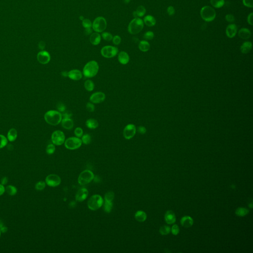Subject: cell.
I'll return each instance as SVG.
<instances>
[{"label": "cell", "instance_id": "1", "mask_svg": "<svg viewBox=\"0 0 253 253\" xmlns=\"http://www.w3.org/2000/svg\"><path fill=\"white\" fill-rule=\"evenodd\" d=\"M99 65L95 60H91L86 63L83 69V76L87 78L94 77L99 70Z\"/></svg>", "mask_w": 253, "mask_h": 253}, {"label": "cell", "instance_id": "2", "mask_svg": "<svg viewBox=\"0 0 253 253\" xmlns=\"http://www.w3.org/2000/svg\"><path fill=\"white\" fill-rule=\"evenodd\" d=\"M45 121L48 124L52 126L58 125L62 120V114L56 110H50L44 115Z\"/></svg>", "mask_w": 253, "mask_h": 253}, {"label": "cell", "instance_id": "3", "mask_svg": "<svg viewBox=\"0 0 253 253\" xmlns=\"http://www.w3.org/2000/svg\"><path fill=\"white\" fill-rule=\"evenodd\" d=\"M143 27V21L140 18H135L129 24L128 31L132 35H136L142 31Z\"/></svg>", "mask_w": 253, "mask_h": 253}, {"label": "cell", "instance_id": "4", "mask_svg": "<svg viewBox=\"0 0 253 253\" xmlns=\"http://www.w3.org/2000/svg\"><path fill=\"white\" fill-rule=\"evenodd\" d=\"M104 200L102 197L98 194L91 196L88 201V207L91 211L99 209L104 205Z\"/></svg>", "mask_w": 253, "mask_h": 253}, {"label": "cell", "instance_id": "5", "mask_svg": "<svg viewBox=\"0 0 253 253\" xmlns=\"http://www.w3.org/2000/svg\"><path fill=\"white\" fill-rule=\"evenodd\" d=\"M200 15L202 18L207 22L214 21L216 17V12L214 8L210 6H204L201 9Z\"/></svg>", "mask_w": 253, "mask_h": 253}, {"label": "cell", "instance_id": "6", "mask_svg": "<svg viewBox=\"0 0 253 253\" xmlns=\"http://www.w3.org/2000/svg\"><path fill=\"white\" fill-rule=\"evenodd\" d=\"M107 22L104 17H98L94 20L92 23V29L95 32L101 33L106 29Z\"/></svg>", "mask_w": 253, "mask_h": 253}, {"label": "cell", "instance_id": "7", "mask_svg": "<svg viewBox=\"0 0 253 253\" xmlns=\"http://www.w3.org/2000/svg\"><path fill=\"white\" fill-rule=\"evenodd\" d=\"M94 173L91 171L86 170L84 171L79 175L78 181L81 185H85L89 184L94 178Z\"/></svg>", "mask_w": 253, "mask_h": 253}, {"label": "cell", "instance_id": "8", "mask_svg": "<svg viewBox=\"0 0 253 253\" xmlns=\"http://www.w3.org/2000/svg\"><path fill=\"white\" fill-rule=\"evenodd\" d=\"M82 142L81 139L77 137H70L65 140L64 146L67 149L75 150L81 146Z\"/></svg>", "mask_w": 253, "mask_h": 253}, {"label": "cell", "instance_id": "9", "mask_svg": "<svg viewBox=\"0 0 253 253\" xmlns=\"http://www.w3.org/2000/svg\"><path fill=\"white\" fill-rule=\"evenodd\" d=\"M118 53V49L116 46H106L101 50V54L106 59H111L115 57Z\"/></svg>", "mask_w": 253, "mask_h": 253}, {"label": "cell", "instance_id": "10", "mask_svg": "<svg viewBox=\"0 0 253 253\" xmlns=\"http://www.w3.org/2000/svg\"><path fill=\"white\" fill-rule=\"evenodd\" d=\"M51 139L53 144L56 146H61L64 143L66 140V136L62 131L57 130L53 132V133H52Z\"/></svg>", "mask_w": 253, "mask_h": 253}, {"label": "cell", "instance_id": "11", "mask_svg": "<svg viewBox=\"0 0 253 253\" xmlns=\"http://www.w3.org/2000/svg\"><path fill=\"white\" fill-rule=\"evenodd\" d=\"M136 132V126L134 124H128L123 130V135L125 139L129 140L135 136Z\"/></svg>", "mask_w": 253, "mask_h": 253}, {"label": "cell", "instance_id": "12", "mask_svg": "<svg viewBox=\"0 0 253 253\" xmlns=\"http://www.w3.org/2000/svg\"><path fill=\"white\" fill-rule=\"evenodd\" d=\"M61 178L57 175H49L46 178V183L49 187H57L61 184Z\"/></svg>", "mask_w": 253, "mask_h": 253}, {"label": "cell", "instance_id": "13", "mask_svg": "<svg viewBox=\"0 0 253 253\" xmlns=\"http://www.w3.org/2000/svg\"><path fill=\"white\" fill-rule=\"evenodd\" d=\"M106 98L104 93L101 91H97L93 93L90 97V101L94 104H101L104 102Z\"/></svg>", "mask_w": 253, "mask_h": 253}, {"label": "cell", "instance_id": "14", "mask_svg": "<svg viewBox=\"0 0 253 253\" xmlns=\"http://www.w3.org/2000/svg\"><path fill=\"white\" fill-rule=\"evenodd\" d=\"M37 59L41 64H46L50 61V56L48 52L42 50L38 53Z\"/></svg>", "mask_w": 253, "mask_h": 253}, {"label": "cell", "instance_id": "15", "mask_svg": "<svg viewBox=\"0 0 253 253\" xmlns=\"http://www.w3.org/2000/svg\"><path fill=\"white\" fill-rule=\"evenodd\" d=\"M88 195V191L85 188H82L77 192L75 199L78 202H83L86 200Z\"/></svg>", "mask_w": 253, "mask_h": 253}, {"label": "cell", "instance_id": "16", "mask_svg": "<svg viewBox=\"0 0 253 253\" xmlns=\"http://www.w3.org/2000/svg\"><path fill=\"white\" fill-rule=\"evenodd\" d=\"M83 76V73L80 70L73 69L68 72V77L72 80H80Z\"/></svg>", "mask_w": 253, "mask_h": 253}, {"label": "cell", "instance_id": "17", "mask_svg": "<svg viewBox=\"0 0 253 253\" xmlns=\"http://www.w3.org/2000/svg\"><path fill=\"white\" fill-rule=\"evenodd\" d=\"M237 33V27L235 24H230L226 28V34L229 38H232Z\"/></svg>", "mask_w": 253, "mask_h": 253}, {"label": "cell", "instance_id": "18", "mask_svg": "<svg viewBox=\"0 0 253 253\" xmlns=\"http://www.w3.org/2000/svg\"><path fill=\"white\" fill-rule=\"evenodd\" d=\"M118 59L121 64L126 65L129 62V55H128V53L126 52L122 51L118 53Z\"/></svg>", "mask_w": 253, "mask_h": 253}, {"label": "cell", "instance_id": "19", "mask_svg": "<svg viewBox=\"0 0 253 253\" xmlns=\"http://www.w3.org/2000/svg\"><path fill=\"white\" fill-rule=\"evenodd\" d=\"M165 220L166 223L171 225L175 223L176 220V215L172 211H168L165 215Z\"/></svg>", "mask_w": 253, "mask_h": 253}, {"label": "cell", "instance_id": "20", "mask_svg": "<svg viewBox=\"0 0 253 253\" xmlns=\"http://www.w3.org/2000/svg\"><path fill=\"white\" fill-rule=\"evenodd\" d=\"M238 36L242 39L247 40L250 38L251 32L248 29L242 28L238 32Z\"/></svg>", "mask_w": 253, "mask_h": 253}, {"label": "cell", "instance_id": "21", "mask_svg": "<svg viewBox=\"0 0 253 253\" xmlns=\"http://www.w3.org/2000/svg\"><path fill=\"white\" fill-rule=\"evenodd\" d=\"M61 125L65 129L70 130L73 128L74 122L71 118H63L61 121Z\"/></svg>", "mask_w": 253, "mask_h": 253}, {"label": "cell", "instance_id": "22", "mask_svg": "<svg viewBox=\"0 0 253 253\" xmlns=\"http://www.w3.org/2000/svg\"><path fill=\"white\" fill-rule=\"evenodd\" d=\"M90 41L94 46L99 45L101 42V35L97 32L92 33L90 36Z\"/></svg>", "mask_w": 253, "mask_h": 253}, {"label": "cell", "instance_id": "23", "mask_svg": "<svg viewBox=\"0 0 253 253\" xmlns=\"http://www.w3.org/2000/svg\"><path fill=\"white\" fill-rule=\"evenodd\" d=\"M181 223L184 227L188 228L192 226L193 224V220L191 216H184L181 218Z\"/></svg>", "mask_w": 253, "mask_h": 253}, {"label": "cell", "instance_id": "24", "mask_svg": "<svg viewBox=\"0 0 253 253\" xmlns=\"http://www.w3.org/2000/svg\"><path fill=\"white\" fill-rule=\"evenodd\" d=\"M144 24L149 27H152L156 24V21L154 17L151 15H147L143 19Z\"/></svg>", "mask_w": 253, "mask_h": 253}, {"label": "cell", "instance_id": "25", "mask_svg": "<svg viewBox=\"0 0 253 253\" xmlns=\"http://www.w3.org/2000/svg\"><path fill=\"white\" fill-rule=\"evenodd\" d=\"M98 121L95 119L90 118L86 122V125L87 128L91 130H94L98 126Z\"/></svg>", "mask_w": 253, "mask_h": 253}, {"label": "cell", "instance_id": "26", "mask_svg": "<svg viewBox=\"0 0 253 253\" xmlns=\"http://www.w3.org/2000/svg\"><path fill=\"white\" fill-rule=\"evenodd\" d=\"M252 43L249 41L247 42H245L243 44H242L241 47H240V50H241V53H244V54H246L250 52L251 50H252Z\"/></svg>", "mask_w": 253, "mask_h": 253}, {"label": "cell", "instance_id": "27", "mask_svg": "<svg viewBox=\"0 0 253 253\" xmlns=\"http://www.w3.org/2000/svg\"><path fill=\"white\" fill-rule=\"evenodd\" d=\"M135 219L138 222H144L147 219V215L143 211H138L135 213Z\"/></svg>", "mask_w": 253, "mask_h": 253}, {"label": "cell", "instance_id": "28", "mask_svg": "<svg viewBox=\"0 0 253 253\" xmlns=\"http://www.w3.org/2000/svg\"><path fill=\"white\" fill-rule=\"evenodd\" d=\"M139 48L143 52H146L149 50L150 45L147 41L143 40L139 43Z\"/></svg>", "mask_w": 253, "mask_h": 253}, {"label": "cell", "instance_id": "29", "mask_svg": "<svg viewBox=\"0 0 253 253\" xmlns=\"http://www.w3.org/2000/svg\"><path fill=\"white\" fill-rule=\"evenodd\" d=\"M18 133L15 129L12 128L8 131V139L10 142H14L17 139Z\"/></svg>", "mask_w": 253, "mask_h": 253}, {"label": "cell", "instance_id": "30", "mask_svg": "<svg viewBox=\"0 0 253 253\" xmlns=\"http://www.w3.org/2000/svg\"><path fill=\"white\" fill-rule=\"evenodd\" d=\"M210 3L215 8H219L225 5V0H210Z\"/></svg>", "mask_w": 253, "mask_h": 253}, {"label": "cell", "instance_id": "31", "mask_svg": "<svg viewBox=\"0 0 253 253\" xmlns=\"http://www.w3.org/2000/svg\"><path fill=\"white\" fill-rule=\"evenodd\" d=\"M84 87L87 91H92L94 88V84L91 80H87L84 83Z\"/></svg>", "mask_w": 253, "mask_h": 253}, {"label": "cell", "instance_id": "32", "mask_svg": "<svg viewBox=\"0 0 253 253\" xmlns=\"http://www.w3.org/2000/svg\"><path fill=\"white\" fill-rule=\"evenodd\" d=\"M249 210L245 208L240 207L237 209L235 211V214L239 216H244L248 214Z\"/></svg>", "mask_w": 253, "mask_h": 253}, {"label": "cell", "instance_id": "33", "mask_svg": "<svg viewBox=\"0 0 253 253\" xmlns=\"http://www.w3.org/2000/svg\"><path fill=\"white\" fill-rule=\"evenodd\" d=\"M136 15L138 18H141L145 15L146 13V9L143 6H139L136 11Z\"/></svg>", "mask_w": 253, "mask_h": 253}, {"label": "cell", "instance_id": "34", "mask_svg": "<svg viewBox=\"0 0 253 253\" xmlns=\"http://www.w3.org/2000/svg\"><path fill=\"white\" fill-rule=\"evenodd\" d=\"M5 191H6L7 193H8V194L11 196H13L14 195L16 194L17 193V188L14 186L12 185H8V187H6Z\"/></svg>", "mask_w": 253, "mask_h": 253}, {"label": "cell", "instance_id": "35", "mask_svg": "<svg viewBox=\"0 0 253 253\" xmlns=\"http://www.w3.org/2000/svg\"><path fill=\"white\" fill-rule=\"evenodd\" d=\"M104 210L105 212L107 213L111 212L113 208V203L112 202H107L105 201L104 203Z\"/></svg>", "mask_w": 253, "mask_h": 253}, {"label": "cell", "instance_id": "36", "mask_svg": "<svg viewBox=\"0 0 253 253\" xmlns=\"http://www.w3.org/2000/svg\"><path fill=\"white\" fill-rule=\"evenodd\" d=\"M114 193L113 191H108L105 194V201L107 202H112L113 201V199L114 198Z\"/></svg>", "mask_w": 253, "mask_h": 253}, {"label": "cell", "instance_id": "37", "mask_svg": "<svg viewBox=\"0 0 253 253\" xmlns=\"http://www.w3.org/2000/svg\"><path fill=\"white\" fill-rule=\"evenodd\" d=\"M81 138H82L81 140H82V143L83 144L88 145L91 143V138L89 134L83 135V136Z\"/></svg>", "mask_w": 253, "mask_h": 253}, {"label": "cell", "instance_id": "38", "mask_svg": "<svg viewBox=\"0 0 253 253\" xmlns=\"http://www.w3.org/2000/svg\"><path fill=\"white\" fill-rule=\"evenodd\" d=\"M171 229L169 226H164L160 229L159 232L162 235H167L170 232Z\"/></svg>", "mask_w": 253, "mask_h": 253}, {"label": "cell", "instance_id": "39", "mask_svg": "<svg viewBox=\"0 0 253 253\" xmlns=\"http://www.w3.org/2000/svg\"><path fill=\"white\" fill-rule=\"evenodd\" d=\"M55 150H56V147H55V144H50L46 146V152L47 153V154L52 155L54 153Z\"/></svg>", "mask_w": 253, "mask_h": 253}, {"label": "cell", "instance_id": "40", "mask_svg": "<svg viewBox=\"0 0 253 253\" xmlns=\"http://www.w3.org/2000/svg\"><path fill=\"white\" fill-rule=\"evenodd\" d=\"M101 36H102V38L104 39L105 41H108V42L112 41L113 37V36L111 33L107 32H103L102 33V35H101Z\"/></svg>", "mask_w": 253, "mask_h": 253}, {"label": "cell", "instance_id": "41", "mask_svg": "<svg viewBox=\"0 0 253 253\" xmlns=\"http://www.w3.org/2000/svg\"><path fill=\"white\" fill-rule=\"evenodd\" d=\"M8 139L3 135H0V149L7 146Z\"/></svg>", "mask_w": 253, "mask_h": 253}, {"label": "cell", "instance_id": "42", "mask_svg": "<svg viewBox=\"0 0 253 253\" xmlns=\"http://www.w3.org/2000/svg\"><path fill=\"white\" fill-rule=\"evenodd\" d=\"M92 23H93L91 22V21L87 18H85L82 21V25L85 28L92 27Z\"/></svg>", "mask_w": 253, "mask_h": 253}, {"label": "cell", "instance_id": "43", "mask_svg": "<svg viewBox=\"0 0 253 253\" xmlns=\"http://www.w3.org/2000/svg\"><path fill=\"white\" fill-rule=\"evenodd\" d=\"M46 187V183L43 181H39L36 184L35 188L37 191H43Z\"/></svg>", "mask_w": 253, "mask_h": 253}, {"label": "cell", "instance_id": "44", "mask_svg": "<svg viewBox=\"0 0 253 253\" xmlns=\"http://www.w3.org/2000/svg\"><path fill=\"white\" fill-rule=\"evenodd\" d=\"M154 34L152 31H147L144 33L143 38L147 40H151L154 38Z\"/></svg>", "mask_w": 253, "mask_h": 253}, {"label": "cell", "instance_id": "45", "mask_svg": "<svg viewBox=\"0 0 253 253\" xmlns=\"http://www.w3.org/2000/svg\"><path fill=\"white\" fill-rule=\"evenodd\" d=\"M83 130L81 127H77L74 130V134L77 138H81L83 136Z\"/></svg>", "mask_w": 253, "mask_h": 253}, {"label": "cell", "instance_id": "46", "mask_svg": "<svg viewBox=\"0 0 253 253\" xmlns=\"http://www.w3.org/2000/svg\"><path fill=\"white\" fill-rule=\"evenodd\" d=\"M86 109L89 112H93L95 110V106L94 105V104L91 102H88L86 105Z\"/></svg>", "mask_w": 253, "mask_h": 253}, {"label": "cell", "instance_id": "47", "mask_svg": "<svg viewBox=\"0 0 253 253\" xmlns=\"http://www.w3.org/2000/svg\"><path fill=\"white\" fill-rule=\"evenodd\" d=\"M112 42L116 46L120 45L121 42V37L118 35L114 36L112 39Z\"/></svg>", "mask_w": 253, "mask_h": 253}, {"label": "cell", "instance_id": "48", "mask_svg": "<svg viewBox=\"0 0 253 253\" xmlns=\"http://www.w3.org/2000/svg\"><path fill=\"white\" fill-rule=\"evenodd\" d=\"M171 232L172 234L174 235H177L180 232V229L178 226L177 225H175L172 226L171 229Z\"/></svg>", "mask_w": 253, "mask_h": 253}, {"label": "cell", "instance_id": "49", "mask_svg": "<svg viewBox=\"0 0 253 253\" xmlns=\"http://www.w3.org/2000/svg\"><path fill=\"white\" fill-rule=\"evenodd\" d=\"M226 20L229 23H233L235 21V18L234 15L232 14H228L226 16Z\"/></svg>", "mask_w": 253, "mask_h": 253}, {"label": "cell", "instance_id": "50", "mask_svg": "<svg viewBox=\"0 0 253 253\" xmlns=\"http://www.w3.org/2000/svg\"><path fill=\"white\" fill-rule=\"evenodd\" d=\"M57 108L58 111L60 113H61V112L63 113L64 111H66V106L62 103H59L57 105Z\"/></svg>", "mask_w": 253, "mask_h": 253}, {"label": "cell", "instance_id": "51", "mask_svg": "<svg viewBox=\"0 0 253 253\" xmlns=\"http://www.w3.org/2000/svg\"><path fill=\"white\" fill-rule=\"evenodd\" d=\"M243 3L248 8H252L253 7V0H243Z\"/></svg>", "mask_w": 253, "mask_h": 253}, {"label": "cell", "instance_id": "52", "mask_svg": "<svg viewBox=\"0 0 253 253\" xmlns=\"http://www.w3.org/2000/svg\"><path fill=\"white\" fill-rule=\"evenodd\" d=\"M167 13L170 16H173L175 14V10L173 6H169L167 8Z\"/></svg>", "mask_w": 253, "mask_h": 253}, {"label": "cell", "instance_id": "53", "mask_svg": "<svg viewBox=\"0 0 253 253\" xmlns=\"http://www.w3.org/2000/svg\"><path fill=\"white\" fill-rule=\"evenodd\" d=\"M137 131L139 133L142 134V135H144L146 132V128L144 126H139L138 127Z\"/></svg>", "mask_w": 253, "mask_h": 253}, {"label": "cell", "instance_id": "54", "mask_svg": "<svg viewBox=\"0 0 253 253\" xmlns=\"http://www.w3.org/2000/svg\"><path fill=\"white\" fill-rule=\"evenodd\" d=\"M62 119L71 118L72 116V113L70 111H64L62 114Z\"/></svg>", "mask_w": 253, "mask_h": 253}, {"label": "cell", "instance_id": "55", "mask_svg": "<svg viewBox=\"0 0 253 253\" xmlns=\"http://www.w3.org/2000/svg\"><path fill=\"white\" fill-rule=\"evenodd\" d=\"M253 13L251 12L248 15V17L247 18L248 23H249V24L251 25H253Z\"/></svg>", "mask_w": 253, "mask_h": 253}, {"label": "cell", "instance_id": "56", "mask_svg": "<svg viewBox=\"0 0 253 253\" xmlns=\"http://www.w3.org/2000/svg\"><path fill=\"white\" fill-rule=\"evenodd\" d=\"M92 31H93V29L91 28H85L84 34L86 35H90L92 34Z\"/></svg>", "mask_w": 253, "mask_h": 253}, {"label": "cell", "instance_id": "57", "mask_svg": "<svg viewBox=\"0 0 253 253\" xmlns=\"http://www.w3.org/2000/svg\"><path fill=\"white\" fill-rule=\"evenodd\" d=\"M39 48L40 49L42 50H44L45 49V46H46V44H45V43L43 41H41L39 43Z\"/></svg>", "mask_w": 253, "mask_h": 253}, {"label": "cell", "instance_id": "58", "mask_svg": "<svg viewBox=\"0 0 253 253\" xmlns=\"http://www.w3.org/2000/svg\"><path fill=\"white\" fill-rule=\"evenodd\" d=\"M5 191V188L3 186V184H0V196L3 195Z\"/></svg>", "mask_w": 253, "mask_h": 253}, {"label": "cell", "instance_id": "59", "mask_svg": "<svg viewBox=\"0 0 253 253\" xmlns=\"http://www.w3.org/2000/svg\"><path fill=\"white\" fill-rule=\"evenodd\" d=\"M7 181H8V179H7V178H6V177L3 178L2 179V184H3V185H4V184H6L7 183Z\"/></svg>", "mask_w": 253, "mask_h": 253}, {"label": "cell", "instance_id": "60", "mask_svg": "<svg viewBox=\"0 0 253 253\" xmlns=\"http://www.w3.org/2000/svg\"><path fill=\"white\" fill-rule=\"evenodd\" d=\"M61 75L64 77H68V72L67 71H63L61 72Z\"/></svg>", "mask_w": 253, "mask_h": 253}, {"label": "cell", "instance_id": "61", "mask_svg": "<svg viewBox=\"0 0 253 253\" xmlns=\"http://www.w3.org/2000/svg\"><path fill=\"white\" fill-rule=\"evenodd\" d=\"M123 2L125 4H128L131 2V0H123Z\"/></svg>", "mask_w": 253, "mask_h": 253}, {"label": "cell", "instance_id": "62", "mask_svg": "<svg viewBox=\"0 0 253 253\" xmlns=\"http://www.w3.org/2000/svg\"><path fill=\"white\" fill-rule=\"evenodd\" d=\"M79 19H80V21H83V20L85 19V18L84 17L82 16V15H81V16H80V17H79Z\"/></svg>", "mask_w": 253, "mask_h": 253}, {"label": "cell", "instance_id": "63", "mask_svg": "<svg viewBox=\"0 0 253 253\" xmlns=\"http://www.w3.org/2000/svg\"><path fill=\"white\" fill-rule=\"evenodd\" d=\"M0 236H1V231H0Z\"/></svg>", "mask_w": 253, "mask_h": 253}]
</instances>
